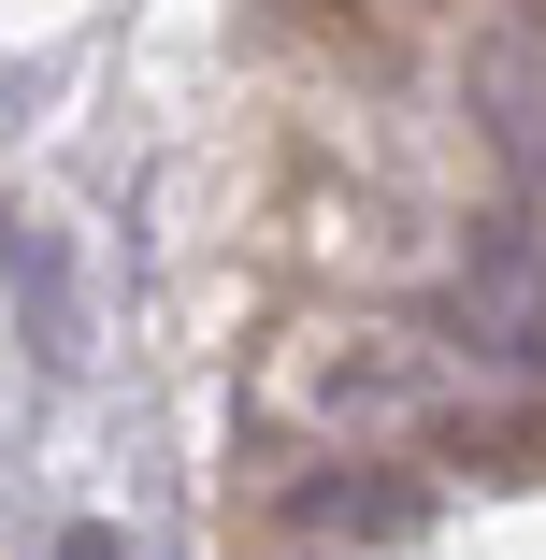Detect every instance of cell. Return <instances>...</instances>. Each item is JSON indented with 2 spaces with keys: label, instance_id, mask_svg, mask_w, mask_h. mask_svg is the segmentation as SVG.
Segmentation results:
<instances>
[{
  "label": "cell",
  "instance_id": "1",
  "mask_svg": "<svg viewBox=\"0 0 546 560\" xmlns=\"http://www.w3.org/2000/svg\"><path fill=\"white\" fill-rule=\"evenodd\" d=\"M446 360H475V388H532L546 402V231L532 215H475L461 259H446Z\"/></svg>",
  "mask_w": 546,
  "mask_h": 560
},
{
  "label": "cell",
  "instance_id": "3",
  "mask_svg": "<svg viewBox=\"0 0 546 560\" xmlns=\"http://www.w3.org/2000/svg\"><path fill=\"white\" fill-rule=\"evenodd\" d=\"M0 288H15V316H30V360H44V388H72V374H86L72 245H58V231H0Z\"/></svg>",
  "mask_w": 546,
  "mask_h": 560
},
{
  "label": "cell",
  "instance_id": "4",
  "mask_svg": "<svg viewBox=\"0 0 546 560\" xmlns=\"http://www.w3.org/2000/svg\"><path fill=\"white\" fill-rule=\"evenodd\" d=\"M316 402H332V417H388V431H417L446 388H431L417 346H332V360H316Z\"/></svg>",
  "mask_w": 546,
  "mask_h": 560
},
{
  "label": "cell",
  "instance_id": "5",
  "mask_svg": "<svg viewBox=\"0 0 546 560\" xmlns=\"http://www.w3.org/2000/svg\"><path fill=\"white\" fill-rule=\"evenodd\" d=\"M417 431L461 445V460H489V475H546V417H518V402H431Z\"/></svg>",
  "mask_w": 546,
  "mask_h": 560
},
{
  "label": "cell",
  "instance_id": "2",
  "mask_svg": "<svg viewBox=\"0 0 546 560\" xmlns=\"http://www.w3.org/2000/svg\"><path fill=\"white\" fill-rule=\"evenodd\" d=\"M274 517H288L302 546H403V532L431 517V489H417L403 460H374V445H360V460H302V475L274 489Z\"/></svg>",
  "mask_w": 546,
  "mask_h": 560
},
{
  "label": "cell",
  "instance_id": "6",
  "mask_svg": "<svg viewBox=\"0 0 546 560\" xmlns=\"http://www.w3.org/2000/svg\"><path fill=\"white\" fill-rule=\"evenodd\" d=\"M44 560H130V532H101V517H72V532H58Z\"/></svg>",
  "mask_w": 546,
  "mask_h": 560
}]
</instances>
